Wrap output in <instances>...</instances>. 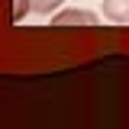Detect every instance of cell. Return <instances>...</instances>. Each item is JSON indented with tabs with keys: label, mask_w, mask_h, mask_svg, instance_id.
Wrapping results in <instances>:
<instances>
[{
	"label": "cell",
	"mask_w": 129,
	"mask_h": 129,
	"mask_svg": "<svg viewBox=\"0 0 129 129\" xmlns=\"http://www.w3.org/2000/svg\"><path fill=\"white\" fill-rule=\"evenodd\" d=\"M94 10H61V13H52V26H97Z\"/></svg>",
	"instance_id": "1"
},
{
	"label": "cell",
	"mask_w": 129,
	"mask_h": 129,
	"mask_svg": "<svg viewBox=\"0 0 129 129\" xmlns=\"http://www.w3.org/2000/svg\"><path fill=\"white\" fill-rule=\"evenodd\" d=\"M100 13H103V19H110L116 26H129V0H103Z\"/></svg>",
	"instance_id": "2"
},
{
	"label": "cell",
	"mask_w": 129,
	"mask_h": 129,
	"mask_svg": "<svg viewBox=\"0 0 129 129\" xmlns=\"http://www.w3.org/2000/svg\"><path fill=\"white\" fill-rule=\"evenodd\" d=\"M32 3V13H39V16H52L58 7H61L64 0H29Z\"/></svg>",
	"instance_id": "3"
},
{
	"label": "cell",
	"mask_w": 129,
	"mask_h": 129,
	"mask_svg": "<svg viewBox=\"0 0 129 129\" xmlns=\"http://www.w3.org/2000/svg\"><path fill=\"white\" fill-rule=\"evenodd\" d=\"M26 13H32V3H29V0H13V23H23Z\"/></svg>",
	"instance_id": "4"
}]
</instances>
